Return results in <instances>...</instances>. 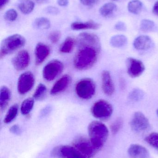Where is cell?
<instances>
[{"mask_svg":"<svg viewBox=\"0 0 158 158\" xmlns=\"http://www.w3.org/2000/svg\"><path fill=\"white\" fill-rule=\"evenodd\" d=\"M77 44L78 50L74 58V66L79 70L90 69L97 62L101 51L99 38L93 33L82 32L78 36Z\"/></svg>","mask_w":158,"mask_h":158,"instance_id":"6da1fadb","label":"cell"},{"mask_svg":"<svg viewBox=\"0 0 158 158\" xmlns=\"http://www.w3.org/2000/svg\"><path fill=\"white\" fill-rule=\"evenodd\" d=\"M88 132L91 143L96 152L99 151L108 137L109 132L107 127L101 122L94 121L89 124Z\"/></svg>","mask_w":158,"mask_h":158,"instance_id":"7a4b0ae2","label":"cell"},{"mask_svg":"<svg viewBox=\"0 0 158 158\" xmlns=\"http://www.w3.org/2000/svg\"><path fill=\"white\" fill-rule=\"evenodd\" d=\"M26 44L25 38L20 34L8 36L3 40L0 50L1 59L23 47Z\"/></svg>","mask_w":158,"mask_h":158,"instance_id":"3957f363","label":"cell"},{"mask_svg":"<svg viewBox=\"0 0 158 158\" xmlns=\"http://www.w3.org/2000/svg\"><path fill=\"white\" fill-rule=\"evenodd\" d=\"M96 85L92 79L85 78L81 79L75 86V92L81 99L89 100L95 94Z\"/></svg>","mask_w":158,"mask_h":158,"instance_id":"277c9868","label":"cell"},{"mask_svg":"<svg viewBox=\"0 0 158 158\" xmlns=\"http://www.w3.org/2000/svg\"><path fill=\"white\" fill-rule=\"evenodd\" d=\"M113 108L110 103L105 100L99 99L96 101L91 108V113L94 118L101 120H106L112 116Z\"/></svg>","mask_w":158,"mask_h":158,"instance_id":"5b68a950","label":"cell"},{"mask_svg":"<svg viewBox=\"0 0 158 158\" xmlns=\"http://www.w3.org/2000/svg\"><path fill=\"white\" fill-rule=\"evenodd\" d=\"M63 70V63L57 59H54L45 66L43 69V77L46 81H51L60 75Z\"/></svg>","mask_w":158,"mask_h":158,"instance_id":"8992f818","label":"cell"},{"mask_svg":"<svg viewBox=\"0 0 158 158\" xmlns=\"http://www.w3.org/2000/svg\"><path fill=\"white\" fill-rule=\"evenodd\" d=\"M132 130L136 133H142L149 130L150 124L149 120L141 111H136L133 115L130 122Z\"/></svg>","mask_w":158,"mask_h":158,"instance_id":"52a82bcc","label":"cell"},{"mask_svg":"<svg viewBox=\"0 0 158 158\" xmlns=\"http://www.w3.org/2000/svg\"><path fill=\"white\" fill-rule=\"evenodd\" d=\"M52 155L60 158H88L74 146L68 145L59 146L55 148L52 151Z\"/></svg>","mask_w":158,"mask_h":158,"instance_id":"ba28073f","label":"cell"},{"mask_svg":"<svg viewBox=\"0 0 158 158\" xmlns=\"http://www.w3.org/2000/svg\"><path fill=\"white\" fill-rule=\"evenodd\" d=\"M35 83L34 75L30 71L22 73L18 80V92L20 95H25L31 90Z\"/></svg>","mask_w":158,"mask_h":158,"instance_id":"9c48e42d","label":"cell"},{"mask_svg":"<svg viewBox=\"0 0 158 158\" xmlns=\"http://www.w3.org/2000/svg\"><path fill=\"white\" fill-rule=\"evenodd\" d=\"M127 73L132 78L140 77L144 72L145 67L141 60L133 57H129L126 61Z\"/></svg>","mask_w":158,"mask_h":158,"instance_id":"30bf717a","label":"cell"},{"mask_svg":"<svg viewBox=\"0 0 158 158\" xmlns=\"http://www.w3.org/2000/svg\"><path fill=\"white\" fill-rule=\"evenodd\" d=\"M30 62V56L28 52L26 50L19 51L12 60L14 68L17 71H22L26 69Z\"/></svg>","mask_w":158,"mask_h":158,"instance_id":"8fae6325","label":"cell"},{"mask_svg":"<svg viewBox=\"0 0 158 158\" xmlns=\"http://www.w3.org/2000/svg\"><path fill=\"white\" fill-rule=\"evenodd\" d=\"M73 146L88 158L92 157L96 152L90 140H88L84 138H79L76 140Z\"/></svg>","mask_w":158,"mask_h":158,"instance_id":"7c38bea8","label":"cell"},{"mask_svg":"<svg viewBox=\"0 0 158 158\" xmlns=\"http://www.w3.org/2000/svg\"><path fill=\"white\" fill-rule=\"evenodd\" d=\"M102 87L105 94L110 96L114 94L115 85L109 71L104 70L102 73Z\"/></svg>","mask_w":158,"mask_h":158,"instance_id":"4fadbf2b","label":"cell"},{"mask_svg":"<svg viewBox=\"0 0 158 158\" xmlns=\"http://www.w3.org/2000/svg\"><path fill=\"white\" fill-rule=\"evenodd\" d=\"M50 52L51 50L48 45L42 43L37 44L34 51L36 64L38 65L42 64L49 56Z\"/></svg>","mask_w":158,"mask_h":158,"instance_id":"5bb4252c","label":"cell"},{"mask_svg":"<svg viewBox=\"0 0 158 158\" xmlns=\"http://www.w3.org/2000/svg\"><path fill=\"white\" fill-rule=\"evenodd\" d=\"M71 81V77L68 75H65L58 79L50 90L52 95L58 94L67 89Z\"/></svg>","mask_w":158,"mask_h":158,"instance_id":"9a60e30c","label":"cell"},{"mask_svg":"<svg viewBox=\"0 0 158 158\" xmlns=\"http://www.w3.org/2000/svg\"><path fill=\"white\" fill-rule=\"evenodd\" d=\"M154 45L153 40L147 35H141L136 37L133 42V46L138 51H147Z\"/></svg>","mask_w":158,"mask_h":158,"instance_id":"2e32d148","label":"cell"},{"mask_svg":"<svg viewBox=\"0 0 158 158\" xmlns=\"http://www.w3.org/2000/svg\"><path fill=\"white\" fill-rule=\"evenodd\" d=\"M129 156L132 158H149V151L144 147L133 144L131 145L128 150Z\"/></svg>","mask_w":158,"mask_h":158,"instance_id":"e0dca14e","label":"cell"},{"mask_svg":"<svg viewBox=\"0 0 158 158\" xmlns=\"http://www.w3.org/2000/svg\"><path fill=\"white\" fill-rule=\"evenodd\" d=\"M101 27V25L92 20L87 22H75L72 23L71 28L75 31L83 30H97Z\"/></svg>","mask_w":158,"mask_h":158,"instance_id":"ac0fdd59","label":"cell"},{"mask_svg":"<svg viewBox=\"0 0 158 158\" xmlns=\"http://www.w3.org/2000/svg\"><path fill=\"white\" fill-rule=\"evenodd\" d=\"M11 93L7 86H2L0 90V108L3 111L6 108L11 98Z\"/></svg>","mask_w":158,"mask_h":158,"instance_id":"d6986e66","label":"cell"},{"mask_svg":"<svg viewBox=\"0 0 158 158\" xmlns=\"http://www.w3.org/2000/svg\"><path fill=\"white\" fill-rule=\"evenodd\" d=\"M128 43V38L122 34L114 35L110 40V44L112 47L120 48L124 47Z\"/></svg>","mask_w":158,"mask_h":158,"instance_id":"ffe728a7","label":"cell"},{"mask_svg":"<svg viewBox=\"0 0 158 158\" xmlns=\"http://www.w3.org/2000/svg\"><path fill=\"white\" fill-rule=\"evenodd\" d=\"M34 2L32 0H19V9L20 12L25 15L30 14L34 9Z\"/></svg>","mask_w":158,"mask_h":158,"instance_id":"44dd1931","label":"cell"},{"mask_svg":"<svg viewBox=\"0 0 158 158\" xmlns=\"http://www.w3.org/2000/svg\"><path fill=\"white\" fill-rule=\"evenodd\" d=\"M117 6L113 2H108L103 5L99 9V12L102 16L107 17L116 12Z\"/></svg>","mask_w":158,"mask_h":158,"instance_id":"7402d4cb","label":"cell"},{"mask_svg":"<svg viewBox=\"0 0 158 158\" xmlns=\"http://www.w3.org/2000/svg\"><path fill=\"white\" fill-rule=\"evenodd\" d=\"M75 44V41L73 38L67 37L60 46L59 51L62 53H69L73 51Z\"/></svg>","mask_w":158,"mask_h":158,"instance_id":"603a6c76","label":"cell"},{"mask_svg":"<svg viewBox=\"0 0 158 158\" xmlns=\"http://www.w3.org/2000/svg\"><path fill=\"white\" fill-rule=\"evenodd\" d=\"M19 106L15 104L11 106L7 110V113L4 119V123L6 124L10 123L16 118L18 113Z\"/></svg>","mask_w":158,"mask_h":158,"instance_id":"cb8c5ba5","label":"cell"},{"mask_svg":"<svg viewBox=\"0 0 158 158\" xmlns=\"http://www.w3.org/2000/svg\"><path fill=\"white\" fill-rule=\"evenodd\" d=\"M34 105V99L28 98L25 99L22 102L20 106V112L23 115H28L30 113Z\"/></svg>","mask_w":158,"mask_h":158,"instance_id":"d4e9b609","label":"cell"},{"mask_svg":"<svg viewBox=\"0 0 158 158\" xmlns=\"http://www.w3.org/2000/svg\"><path fill=\"white\" fill-rule=\"evenodd\" d=\"M143 7V3L140 0H132L128 4V9L129 12L134 15L140 14Z\"/></svg>","mask_w":158,"mask_h":158,"instance_id":"484cf974","label":"cell"},{"mask_svg":"<svg viewBox=\"0 0 158 158\" xmlns=\"http://www.w3.org/2000/svg\"><path fill=\"white\" fill-rule=\"evenodd\" d=\"M145 96V93L142 89L135 88L128 95V99L131 102H136L141 101Z\"/></svg>","mask_w":158,"mask_h":158,"instance_id":"4316f807","label":"cell"},{"mask_svg":"<svg viewBox=\"0 0 158 158\" xmlns=\"http://www.w3.org/2000/svg\"><path fill=\"white\" fill-rule=\"evenodd\" d=\"M33 26L35 28L39 30H45L49 28L51 26L50 20L45 17L38 18L33 23Z\"/></svg>","mask_w":158,"mask_h":158,"instance_id":"83f0119b","label":"cell"},{"mask_svg":"<svg viewBox=\"0 0 158 158\" xmlns=\"http://www.w3.org/2000/svg\"><path fill=\"white\" fill-rule=\"evenodd\" d=\"M156 24L154 21L148 19H143L140 24V29L143 32H152L156 30Z\"/></svg>","mask_w":158,"mask_h":158,"instance_id":"f1b7e54d","label":"cell"},{"mask_svg":"<svg viewBox=\"0 0 158 158\" xmlns=\"http://www.w3.org/2000/svg\"><path fill=\"white\" fill-rule=\"evenodd\" d=\"M46 91L47 88L45 85L42 83L39 84L33 94V98L36 100H40L44 96Z\"/></svg>","mask_w":158,"mask_h":158,"instance_id":"f546056e","label":"cell"},{"mask_svg":"<svg viewBox=\"0 0 158 158\" xmlns=\"http://www.w3.org/2000/svg\"><path fill=\"white\" fill-rule=\"evenodd\" d=\"M145 141L154 148L158 150V133L153 132L148 135Z\"/></svg>","mask_w":158,"mask_h":158,"instance_id":"4dcf8cb0","label":"cell"},{"mask_svg":"<svg viewBox=\"0 0 158 158\" xmlns=\"http://www.w3.org/2000/svg\"><path fill=\"white\" fill-rule=\"evenodd\" d=\"M123 121L121 118H117L110 126L111 132L113 134L117 133L123 125Z\"/></svg>","mask_w":158,"mask_h":158,"instance_id":"1f68e13d","label":"cell"},{"mask_svg":"<svg viewBox=\"0 0 158 158\" xmlns=\"http://www.w3.org/2000/svg\"><path fill=\"white\" fill-rule=\"evenodd\" d=\"M17 13L14 9H8L5 12L4 16L5 19L9 21H15L17 18Z\"/></svg>","mask_w":158,"mask_h":158,"instance_id":"d6a6232c","label":"cell"},{"mask_svg":"<svg viewBox=\"0 0 158 158\" xmlns=\"http://www.w3.org/2000/svg\"><path fill=\"white\" fill-rule=\"evenodd\" d=\"M61 36L60 31H54L49 34V39L52 43H57L60 40Z\"/></svg>","mask_w":158,"mask_h":158,"instance_id":"836d02e7","label":"cell"},{"mask_svg":"<svg viewBox=\"0 0 158 158\" xmlns=\"http://www.w3.org/2000/svg\"><path fill=\"white\" fill-rule=\"evenodd\" d=\"M115 28L117 30L119 31H125L127 30V26L124 22L119 21L116 23Z\"/></svg>","mask_w":158,"mask_h":158,"instance_id":"e575fe53","label":"cell"},{"mask_svg":"<svg viewBox=\"0 0 158 158\" xmlns=\"http://www.w3.org/2000/svg\"><path fill=\"white\" fill-rule=\"evenodd\" d=\"M80 2L83 5L91 6L97 4L99 0H80Z\"/></svg>","mask_w":158,"mask_h":158,"instance_id":"d590c367","label":"cell"},{"mask_svg":"<svg viewBox=\"0 0 158 158\" xmlns=\"http://www.w3.org/2000/svg\"><path fill=\"white\" fill-rule=\"evenodd\" d=\"M10 131L14 134L19 135L21 133V130L19 126L17 125H14L10 128Z\"/></svg>","mask_w":158,"mask_h":158,"instance_id":"8d00e7d4","label":"cell"},{"mask_svg":"<svg viewBox=\"0 0 158 158\" xmlns=\"http://www.w3.org/2000/svg\"><path fill=\"white\" fill-rule=\"evenodd\" d=\"M46 11L51 15H56L58 12V9L54 6H49L46 8Z\"/></svg>","mask_w":158,"mask_h":158,"instance_id":"74e56055","label":"cell"},{"mask_svg":"<svg viewBox=\"0 0 158 158\" xmlns=\"http://www.w3.org/2000/svg\"><path fill=\"white\" fill-rule=\"evenodd\" d=\"M58 4L61 6H66L68 5V0H58Z\"/></svg>","mask_w":158,"mask_h":158,"instance_id":"f35d334b","label":"cell"},{"mask_svg":"<svg viewBox=\"0 0 158 158\" xmlns=\"http://www.w3.org/2000/svg\"><path fill=\"white\" fill-rule=\"evenodd\" d=\"M152 11L155 15L158 16V1L155 3V5L153 6Z\"/></svg>","mask_w":158,"mask_h":158,"instance_id":"ab89813d","label":"cell"},{"mask_svg":"<svg viewBox=\"0 0 158 158\" xmlns=\"http://www.w3.org/2000/svg\"><path fill=\"white\" fill-rule=\"evenodd\" d=\"M9 0H0V7L2 8L8 2Z\"/></svg>","mask_w":158,"mask_h":158,"instance_id":"60d3db41","label":"cell"},{"mask_svg":"<svg viewBox=\"0 0 158 158\" xmlns=\"http://www.w3.org/2000/svg\"><path fill=\"white\" fill-rule=\"evenodd\" d=\"M35 2H37L38 3H41L44 2H45V0H34Z\"/></svg>","mask_w":158,"mask_h":158,"instance_id":"b9f144b4","label":"cell"},{"mask_svg":"<svg viewBox=\"0 0 158 158\" xmlns=\"http://www.w3.org/2000/svg\"><path fill=\"white\" fill-rule=\"evenodd\" d=\"M156 113H157V115L158 116V108L157 109V110Z\"/></svg>","mask_w":158,"mask_h":158,"instance_id":"7bdbcfd3","label":"cell"},{"mask_svg":"<svg viewBox=\"0 0 158 158\" xmlns=\"http://www.w3.org/2000/svg\"><path fill=\"white\" fill-rule=\"evenodd\" d=\"M113 1H117V0H113Z\"/></svg>","mask_w":158,"mask_h":158,"instance_id":"ee69618b","label":"cell"}]
</instances>
